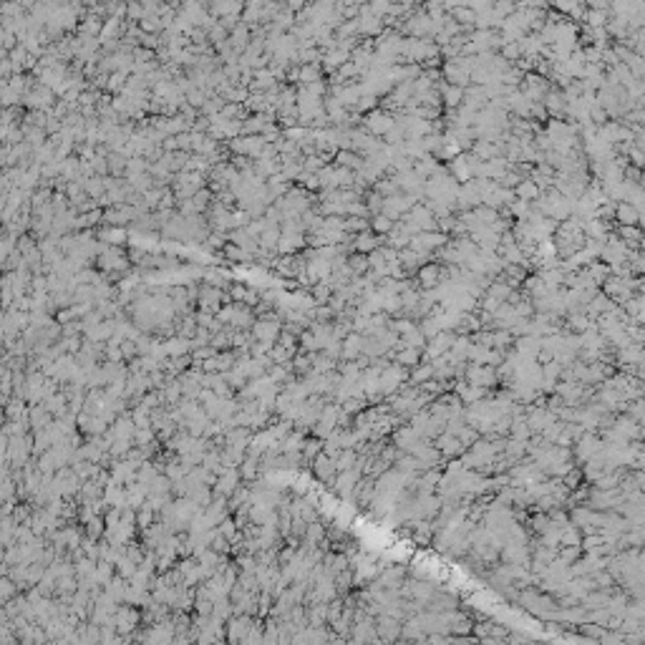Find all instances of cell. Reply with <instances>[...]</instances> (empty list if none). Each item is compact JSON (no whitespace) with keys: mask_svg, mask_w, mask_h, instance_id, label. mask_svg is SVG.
<instances>
[{"mask_svg":"<svg viewBox=\"0 0 645 645\" xmlns=\"http://www.w3.org/2000/svg\"><path fill=\"white\" fill-rule=\"evenodd\" d=\"M615 220L622 222V227H635V225H640V212L633 204H628V202H617Z\"/></svg>","mask_w":645,"mask_h":645,"instance_id":"cell-1","label":"cell"},{"mask_svg":"<svg viewBox=\"0 0 645 645\" xmlns=\"http://www.w3.org/2000/svg\"><path fill=\"white\" fill-rule=\"evenodd\" d=\"M421 280H423L426 288H434V285L439 283V267H426V270H421Z\"/></svg>","mask_w":645,"mask_h":645,"instance_id":"cell-2","label":"cell"},{"mask_svg":"<svg viewBox=\"0 0 645 645\" xmlns=\"http://www.w3.org/2000/svg\"><path fill=\"white\" fill-rule=\"evenodd\" d=\"M628 159L638 166V169H645V154L640 152L638 146H633V149H628Z\"/></svg>","mask_w":645,"mask_h":645,"instance_id":"cell-3","label":"cell"},{"mask_svg":"<svg viewBox=\"0 0 645 645\" xmlns=\"http://www.w3.org/2000/svg\"><path fill=\"white\" fill-rule=\"evenodd\" d=\"M519 194L524 197V199H529V197H537V187L532 184V182H524L522 187H519Z\"/></svg>","mask_w":645,"mask_h":645,"instance_id":"cell-4","label":"cell"}]
</instances>
